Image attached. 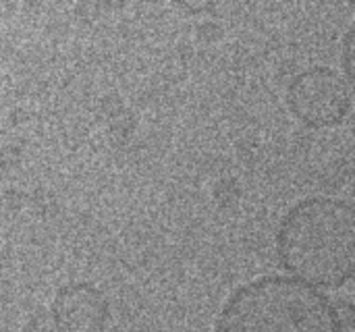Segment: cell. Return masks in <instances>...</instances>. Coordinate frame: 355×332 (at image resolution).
Segmentation results:
<instances>
[{"label": "cell", "instance_id": "obj_1", "mask_svg": "<svg viewBox=\"0 0 355 332\" xmlns=\"http://www.w3.org/2000/svg\"><path fill=\"white\" fill-rule=\"evenodd\" d=\"M277 254L295 279L312 287H343L355 268L354 206L337 198L295 204L279 227Z\"/></svg>", "mask_w": 355, "mask_h": 332}, {"label": "cell", "instance_id": "obj_5", "mask_svg": "<svg viewBox=\"0 0 355 332\" xmlns=\"http://www.w3.org/2000/svg\"><path fill=\"white\" fill-rule=\"evenodd\" d=\"M354 33L355 27L352 25L345 33V44H343V69H345V79L352 83L354 81V60H352V54H354Z\"/></svg>", "mask_w": 355, "mask_h": 332}, {"label": "cell", "instance_id": "obj_2", "mask_svg": "<svg viewBox=\"0 0 355 332\" xmlns=\"http://www.w3.org/2000/svg\"><path fill=\"white\" fill-rule=\"evenodd\" d=\"M216 332H343L335 304L295 277L268 274L239 287L223 306Z\"/></svg>", "mask_w": 355, "mask_h": 332}, {"label": "cell", "instance_id": "obj_3", "mask_svg": "<svg viewBox=\"0 0 355 332\" xmlns=\"http://www.w3.org/2000/svg\"><path fill=\"white\" fill-rule=\"evenodd\" d=\"M287 104L308 127H335L349 114L352 83L331 67H312L289 83Z\"/></svg>", "mask_w": 355, "mask_h": 332}, {"label": "cell", "instance_id": "obj_6", "mask_svg": "<svg viewBox=\"0 0 355 332\" xmlns=\"http://www.w3.org/2000/svg\"><path fill=\"white\" fill-rule=\"evenodd\" d=\"M0 81H2V75H0Z\"/></svg>", "mask_w": 355, "mask_h": 332}, {"label": "cell", "instance_id": "obj_4", "mask_svg": "<svg viewBox=\"0 0 355 332\" xmlns=\"http://www.w3.org/2000/svg\"><path fill=\"white\" fill-rule=\"evenodd\" d=\"M52 316L60 332H102L108 322V304L96 287L75 283L56 293Z\"/></svg>", "mask_w": 355, "mask_h": 332}]
</instances>
